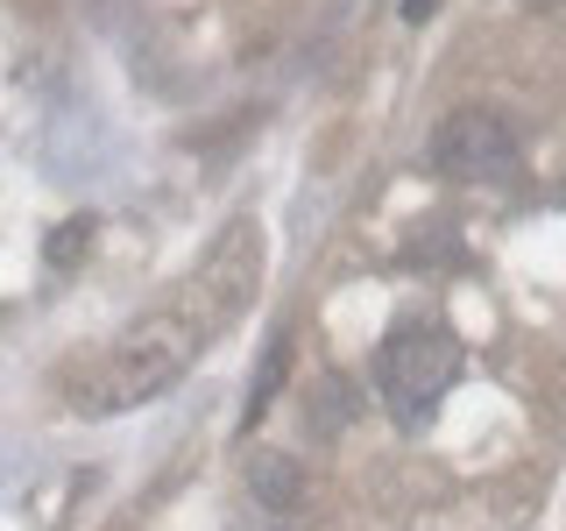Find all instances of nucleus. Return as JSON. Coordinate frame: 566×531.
Returning a JSON list of instances; mask_svg holds the SVG:
<instances>
[{"label":"nucleus","instance_id":"3","mask_svg":"<svg viewBox=\"0 0 566 531\" xmlns=\"http://www.w3.org/2000/svg\"><path fill=\"white\" fill-rule=\"evenodd\" d=\"M432 170L453 177V185H482V191L510 185V177H517V135H510V121H495L489 106H460L432 135Z\"/></svg>","mask_w":566,"mask_h":531},{"label":"nucleus","instance_id":"4","mask_svg":"<svg viewBox=\"0 0 566 531\" xmlns=\"http://www.w3.org/2000/svg\"><path fill=\"white\" fill-rule=\"evenodd\" d=\"M248 489H255L270 510H297V503H305L297 460H283V454H255V460H248Z\"/></svg>","mask_w":566,"mask_h":531},{"label":"nucleus","instance_id":"1","mask_svg":"<svg viewBox=\"0 0 566 531\" xmlns=\"http://www.w3.org/2000/svg\"><path fill=\"white\" fill-rule=\"evenodd\" d=\"M255 277H262V235H255V220H234L212 241V256L177 283V298L149 305L135 326H120L106 347L78 354V362L64 368V383H57L64 404L78 418H120V412H135V404L164 397V389L199 362V347L212 333L241 319V305L255 298Z\"/></svg>","mask_w":566,"mask_h":531},{"label":"nucleus","instance_id":"2","mask_svg":"<svg viewBox=\"0 0 566 531\" xmlns=\"http://www.w3.org/2000/svg\"><path fill=\"white\" fill-rule=\"evenodd\" d=\"M453 376H460V341H453L447 326H397V333L376 347L382 404H389L403 425H424V418H432L439 397L453 389Z\"/></svg>","mask_w":566,"mask_h":531},{"label":"nucleus","instance_id":"5","mask_svg":"<svg viewBox=\"0 0 566 531\" xmlns=\"http://www.w3.org/2000/svg\"><path fill=\"white\" fill-rule=\"evenodd\" d=\"M283 362H291V341H270V354H262V376H255V397H248V425L262 418V404H270V389H276V376H283Z\"/></svg>","mask_w":566,"mask_h":531},{"label":"nucleus","instance_id":"6","mask_svg":"<svg viewBox=\"0 0 566 531\" xmlns=\"http://www.w3.org/2000/svg\"><path fill=\"white\" fill-rule=\"evenodd\" d=\"M432 8H439V0H403V22H424Z\"/></svg>","mask_w":566,"mask_h":531}]
</instances>
